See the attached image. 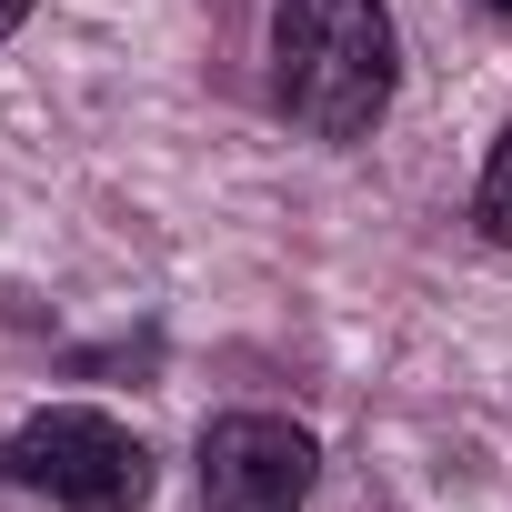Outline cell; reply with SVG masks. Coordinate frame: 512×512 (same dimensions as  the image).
<instances>
[{"label": "cell", "instance_id": "cell-1", "mask_svg": "<svg viewBox=\"0 0 512 512\" xmlns=\"http://www.w3.org/2000/svg\"><path fill=\"white\" fill-rule=\"evenodd\" d=\"M402 91V31L382 0H272V101L302 141H372Z\"/></svg>", "mask_w": 512, "mask_h": 512}, {"label": "cell", "instance_id": "cell-2", "mask_svg": "<svg viewBox=\"0 0 512 512\" xmlns=\"http://www.w3.org/2000/svg\"><path fill=\"white\" fill-rule=\"evenodd\" d=\"M0 482L41 492L51 512H141L151 502V452L131 422L91 402H41L31 422L0 432Z\"/></svg>", "mask_w": 512, "mask_h": 512}, {"label": "cell", "instance_id": "cell-3", "mask_svg": "<svg viewBox=\"0 0 512 512\" xmlns=\"http://www.w3.org/2000/svg\"><path fill=\"white\" fill-rule=\"evenodd\" d=\"M322 482V442L292 412L201 422V512H302Z\"/></svg>", "mask_w": 512, "mask_h": 512}, {"label": "cell", "instance_id": "cell-4", "mask_svg": "<svg viewBox=\"0 0 512 512\" xmlns=\"http://www.w3.org/2000/svg\"><path fill=\"white\" fill-rule=\"evenodd\" d=\"M472 221H482V241L512 251V121H502V141H492V161H482V181H472Z\"/></svg>", "mask_w": 512, "mask_h": 512}, {"label": "cell", "instance_id": "cell-5", "mask_svg": "<svg viewBox=\"0 0 512 512\" xmlns=\"http://www.w3.org/2000/svg\"><path fill=\"white\" fill-rule=\"evenodd\" d=\"M31 11H41V0H0V41H11V31H21Z\"/></svg>", "mask_w": 512, "mask_h": 512}, {"label": "cell", "instance_id": "cell-6", "mask_svg": "<svg viewBox=\"0 0 512 512\" xmlns=\"http://www.w3.org/2000/svg\"><path fill=\"white\" fill-rule=\"evenodd\" d=\"M482 11H492V21H512V0H482Z\"/></svg>", "mask_w": 512, "mask_h": 512}]
</instances>
